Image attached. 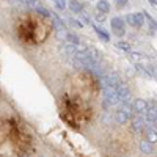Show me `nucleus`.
Returning <instances> with one entry per match:
<instances>
[{
  "label": "nucleus",
  "instance_id": "f257e3e1",
  "mask_svg": "<svg viewBox=\"0 0 157 157\" xmlns=\"http://www.w3.org/2000/svg\"><path fill=\"white\" fill-rule=\"evenodd\" d=\"M120 96H118V91L116 88L113 86H107L104 88V107H109V105H116V104H120Z\"/></svg>",
  "mask_w": 157,
  "mask_h": 157
},
{
  "label": "nucleus",
  "instance_id": "f03ea898",
  "mask_svg": "<svg viewBox=\"0 0 157 157\" xmlns=\"http://www.w3.org/2000/svg\"><path fill=\"white\" fill-rule=\"evenodd\" d=\"M110 25H112V30L116 36H124L126 35V22L121 17H113L110 21Z\"/></svg>",
  "mask_w": 157,
  "mask_h": 157
},
{
  "label": "nucleus",
  "instance_id": "7ed1b4c3",
  "mask_svg": "<svg viewBox=\"0 0 157 157\" xmlns=\"http://www.w3.org/2000/svg\"><path fill=\"white\" fill-rule=\"evenodd\" d=\"M116 91H118V96H120V101L130 104V101H132V96H130V91L127 90V86H126L124 83L118 85V86H116Z\"/></svg>",
  "mask_w": 157,
  "mask_h": 157
},
{
  "label": "nucleus",
  "instance_id": "20e7f679",
  "mask_svg": "<svg viewBox=\"0 0 157 157\" xmlns=\"http://www.w3.org/2000/svg\"><path fill=\"white\" fill-rule=\"evenodd\" d=\"M148 102L145 101V99H135V102H134V105H132V109L138 113V115H141V113H145L146 110H148Z\"/></svg>",
  "mask_w": 157,
  "mask_h": 157
},
{
  "label": "nucleus",
  "instance_id": "39448f33",
  "mask_svg": "<svg viewBox=\"0 0 157 157\" xmlns=\"http://www.w3.org/2000/svg\"><path fill=\"white\" fill-rule=\"evenodd\" d=\"M145 124H146V121H145V118H143L141 115L137 113V115L132 118V127L137 130V132H141L143 127H145Z\"/></svg>",
  "mask_w": 157,
  "mask_h": 157
},
{
  "label": "nucleus",
  "instance_id": "423d86ee",
  "mask_svg": "<svg viewBox=\"0 0 157 157\" xmlns=\"http://www.w3.org/2000/svg\"><path fill=\"white\" fill-rule=\"evenodd\" d=\"M145 113H146L145 121L149 123V124H154V121L157 120V109H155V107H148V110H146Z\"/></svg>",
  "mask_w": 157,
  "mask_h": 157
},
{
  "label": "nucleus",
  "instance_id": "0eeeda50",
  "mask_svg": "<svg viewBox=\"0 0 157 157\" xmlns=\"http://www.w3.org/2000/svg\"><path fill=\"white\" fill-rule=\"evenodd\" d=\"M96 10H98V13L105 14V13H109V10H110V5L105 2V0H99V2L96 3Z\"/></svg>",
  "mask_w": 157,
  "mask_h": 157
},
{
  "label": "nucleus",
  "instance_id": "6e6552de",
  "mask_svg": "<svg viewBox=\"0 0 157 157\" xmlns=\"http://www.w3.org/2000/svg\"><path fill=\"white\" fill-rule=\"evenodd\" d=\"M94 30H96V33L99 35V38L102 39V41H110V35L105 30H102L101 27H98V25H94Z\"/></svg>",
  "mask_w": 157,
  "mask_h": 157
},
{
  "label": "nucleus",
  "instance_id": "1a4fd4ad",
  "mask_svg": "<svg viewBox=\"0 0 157 157\" xmlns=\"http://www.w3.org/2000/svg\"><path fill=\"white\" fill-rule=\"evenodd\" d=\"M115 118H116V121H118V123L124 124V123H127V120H129V115L124 113V112H121V110H118L116 115H115Z\"/></svg>",
  "mask_w": 157,
  "mask_h": 157
},
{
  "label": "nucleus",
  "instance_id": "9d476101",
  "mask_svg": "<svg viewBox=\"0 0 157 157\" xmlns=\"http://www.w3.org/2000/svg\"><path fill=\"white\" fill-rule=\"evenodd\" d=\"M140 149L145 152V154H151V152H152V146H151V143H149L148 140H143V141L140 143Z\"/></svg>",
  "mask_w": 157,
  "mask_h": 157
},
{
  "label": "nucleus",
  "instance_id": "9b49d317",
  "mask_svg": "<svg viewBox=\"0 0 157 157\" xmlns=\"http://www.w3.org/2000/svg\"><path fill=\"white\" fill-rule=\"evenodd\" d=\"M69 8H71L72 13H80L82 11V3L77 2V0H71V2H69Z\"/></svg>",
  "mask_w": 157,
  "mask_h": 157
},
{
  "label": "nucleus",
  "instance_id": "f8f14e48",
  "mask_svg": "<svg viewBox=\"0 0 157 157\" xmlns=\"http://www.w3.org/2000/svg\"><path fill=\"white\" fill-rule=\"evenodd\" d=\"M134 66H135V69H137V71H138L141 75H145V77H151V72H149V71H148L145 66H141L140 63H135Z\"/></svg>",
  "mask_w": 157,
  "mask_h": 157
},
{
  "label": "nucleus",
  "instance_id": "ddd939ff",
  "mask_svg": "<svg viewBox=\"0 0 157 157\" xmlns=\"http://www.w3.org/2000/svg\"><path fill=\"white\" fill-rule=\"evenodd\" d=\"M134 17H135V27H141V25L145 24V16H143V13H135Z\"/></svg>",
  "mask_w": 157,
  "mask_h": 157
},
{
  "label": "nucleus",
  "instance_id": "4468645a",
  "mask_svg": "<svg viewBox=\"0 0 157 157\" xmlns=\"http://www.w3.org/2000/svg\"><path fill=\"white\" fill-rule=\"evenodd\" d=\"M143 16L146 17V21H148V25H149V29H151L152 32H155V30H157V22H155V21H154V19H152V17L148 14V13H146V14H143Z\"/></svg>",
  "mask_w": 157,
  "mask_h": 157
},
{
  "label": "nucleus",
  "instance_id": "2eb2a0df",
  "mask_svg": "<svg viewBox=\"0 0 157 157\" xmlns=\"http://www.w3.org/2000/svg\"><path fill=\"white\" fill-rule=\"evenodd\" d=\"M21 2H22L25 6H29V8H36V6H39V0H21Z\"/></svg>",
  "mask_w": 157,
  "mask_h": 157
},
{
  "label": "nucleus",
  "instance_id": "dca6fc26",
  "mask_svg": "<svg viewBox=\"0 0 157 157\" xmlns=\"http://www.w3.org/2000/svg\"><path fill=\"white\" fill-rule=\"evenodd\" d=\"M120 110L124 112V113H127V115L130 116V113H132V105H130V104H127V102H123L121 107H120Z\"/></svg>",
  "mask_w": 157,
  "mask_h": 157
},
{
  "label": "nucleus",
  "instance_id": "f3484780",
  "mask_svg": "<svg viewBox=\"0 0 157 157\" xmlns=\"http://www.w3.org/2000/svg\"><path fill=\"white\" fill-rule=\"evenodd\" d=\"M148 137H146V140L149 141V143H154V141H157V132L155 130H148V134H146Z\"/></svg>",
  "mask_w": 157,
  "mask_h": 157
},
{
  "label": "nucleus",
  "instance_id": "a211bd4d",
  "mask_svg": "<svg viewBox=\"0 0 157 157\" xmlns=\"http://www.w3.org/2000/svg\"><path fill=\"white\" fill-rule=\"evenodd\" d=\"M54 3H55V8L58 11H63L66 8V0H54Z\"/></svg>",
  "mask_w": 157,
  "mask_h": 157
},
{
  "label": "nucleus",
  "instance_id": "6ab92c4d",
  "mask_svg": "<svg viewBox=\"0 0 157 157\" xmlns=\"http://www.w3.org/2000/svg\"><path fill=\"white\" fill-rule=\"evenodd\" d=\"M116 47L120 49V50H124V52H130V46H129L127 43H123V41L116 43Z\"/></svg>",
  "mask_w": 157,
  "mask_h": 157
},
{
  "label": "nucleus",
  "instance_id": "aec40b11",
  "mask_svg": "<svg viewBox=\"0 0 157 157\" xmlns=\"http://www.w3.org/2000/svg\"><path fill=\"white\" fill-rule=\"evenodd\" d=\"M124 22L129 24V25H132V27H135V17H134V14H127L126 19H124Z\"/></svg>",
  "mask_w": 157,
  "mask_h": 157
},
{
  "label": "nucleus",
  "instance_id": "412c9836",
  "mask_svg": "<svg viewBox=\"0 0 157 157\" xmlns=\"http://www.w3.org/2000/svg\"><path fill=\"white\" fill-rule=\"evenodd\" d=\"M115 2H116L118 6H124V5H127V0H115Z\"/></svg>",
  "mask_w": 157,
  "mask_h": 157
},
{
  "label": "nucleus",
  "instance_id": "4be33fe9",
  "mask_svg": "<svg viewBox=\"0 0 157 157\" xmlns=\"http://www.w3.org/2000/svg\"><path fill=\"white\" fill-rule=\"evenodd\" d=\"M69 22H71V25H75V27H82V24H78V21H75V19H69Z\"/></svg>",
  "mask_w": 157,
  "mask_h": 157
},
{
  "label": "nucleus",
  "instance_id": "5701e85b",
  "mask_svg": "<svg viewBox=\"0 0 157 157\" xmlns=\"http://www.w3.org/2000/svg\"><path fill=\"white\" fill-rule=\"evenodd\" d=\"M96 19H98L99 22H102V21H104V14H102V13H96Z\"/></svg>",
  "mask_w": 157,
  "mask_h": 157
},
{
  "label": "nucleus",
  "instance_id": "b1692460",
  "mask_svg": "<svg viewBox=\"0 0 157 157\" xmlns=\"http://www.w3.org/2000/svg\"><path fill=\"white\" fill-rule=\"evenodd\" d=\"M130 57H132L134 60H140V55L138 54H130Z\"/></svg>",
  "mask_w": 157,
  "mask_h": 157
},
{
  "label": "nucleus",
  "instance_id": "393cba45",
  "mask_svg": "<svg viewBox=\"0 0 157 157\" xmlns=\"http://www.w3.org/2000/svg\"><path fill=\"white\" fill-rule=\"evenodd\" d=\"M149 2H151V3L154 5V6H157V0H149Z\"/></svg>",
  "mask_w": 157,
  "mask_h": 157
}]
</instances>
